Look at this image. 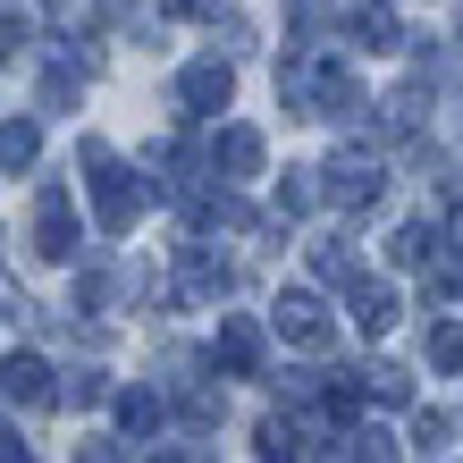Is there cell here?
Returning a JSON list of instances; mask_svg holds the SVG:
<instances>
[{"mask_svg":"<svg viewBox=\"0 0 463 463\" xmlns=\"http://www.w3.org/2000/svg\"><path fill=\"white\" fill-rule=\"evenodd\" d=\"M354 51H404L396 17H388V9H363V17H354Z\"/></svg>","mask_w":463,"mask_h":463,"instance_id":"cell-15","label":"cell"},{"mask_svg":"<svg viewBox=\"0 0 463 463\" xmlns=\"http://www.w3.org/2000/svg\"><path fill=\"white\" fill-rule=\"evenodd\" d=\"M363 388H371L379 404H404V396H413V379H404L396 363H371V371H363Z\"/></svg>","mask_w":463,"mask_h":463,"instance_id":"cell-16","label":"cell"},{"mask_svg":"<svg viewBox=\"0 0 463 463\" xmlns=\"http://www.w3.org/2000/svg\"><path fill=\"white\" fill-rule=\"evenodd\" d=\"M447 439V413H413V447H439Z\"/></svg>","mask_w":463,"mask_h":463,"instance_id":"cell-22","label":"cell"},{"mask_svg":"<svg viewBox=\"0 0 463 463\" xmlns=\"http://www.w3.org/2000/svg\"><path fill=\"white\" fill-rule=\"evenodd\" d=\"M304 439H295V421H261V463H295Z\"/></svg>","mask_w":463,"mask_h":463,"instance_id":"cell-17","label":"cell"},{"mask_svg":"<svg viewBox=\"0 0 463 463\" xmlns=\"http://www.w3.org/2000/svg\"><path fill=\"white\" fill-rule=\"evenodd\" d=\"M430 371H463V329H455V320L430 329Z\"/></svg>","mask_w":463,"mask_h":463,"instance_id":"cell-19","label":"cell"},{"mask_svg":"<svg viewBox=\"0 0 463 463\" xmlns=\"http://www.w3.org/2000/svg\"><path fill=\"white\" fill-rule=\"evenodd\" d=\"M269 320H279V337L304 345V354H329L337 345V320L320 312V295H279V312H269Z\"/></svg>","mask_w":463,"mask_h":463,"instance_id":"cell-4","label":"cell"},{"mask_svg":"<svg viewBox=\"0 0 463 463\" xmlns=\"http://www.w3.org/2000/svg\"><path fill=\"white\" fill-rule=\"evenodd\" d=\"M279 93L295 118H354L363 110V85H354V68L329 60V51H304V60L279 68Z\"/></svg>","mask_w":463,"mask_h":463,"instance_id":"cell-1","label":"cell"},{"mask_svg":"<svg viewBox=\"0 0 463 463\" xmlns=\"http://www.w3.org/2000/svg\"><path fill=\"white\" fill-rule=\"evenodd\" d=\"M34 160H43V127L9 118V127H0V169H34Z\"/></svg>","mask_w":463,"mask_h":463,"instance_id":"cell-13","label":"cell"},{"mask_svg":"<svg viewBox=\"0 0 463 463\" xmlns=\"http://www.w3.org/2000/svg\"><path fill=\"white\" fill-rule=\"evenodd\" d=\"M379 185H388V169H379V152H337L329 160V203H345V211H371L379 203Z\"/></svg>","mask_w":463,"mask_h":463,"instance_id":"cell-3","label":"cell"},{"mask_svg":"<svg viewBox=\"0 0 463 463\" xmlns=\"http://www.w3.org/2000/svg\"><path fill=\"white\" fill-rule=\"evenodd\" d=\"M60 396H68V404H101V396H110V379H101V371H68Z\"/></svg>","mask_w":463,"mask_h":463,"instance_id":"cell-20","label":"cell"},{"mask_svg":"<svg viewBox=\"0 0 463 463\" xmlns=\"http://www.w3.org/2000/svg\"><path fill=\"white\" fill-rule=\"evenodd\" d=\"M228 93H236V68L228 60H194V68L177 76V101H185V110H203V118L228 110Z\"/></svg>","mask_w":463,"mask_h":463,"instance_id":"cell-6","label":"cell"},{"mask_svg":"<svg viewBox=\"0 0 463 463\" xmlns=\"http://www.w3.org/2000/svg\"><path fill=\"white\" fill-rule=\"evenodd\" d=\"M169 9H177V17H220L228 0H169Z\"/></svg>","mask_w":463,"mask_h":463,"instance_id":"cell-23","label":"cell"},{"mask_svg":"<svg viewBox=\"0 0 463 463\" xmlns=\"http://www.w3.org/2000/svg\"><path fill=\"white\" fill-rule=\"evenodd\" d=\"M60 388H51V371H43V354H9L0 363V404H51Z\"/></svg>","mask_w":463,"mask_h":463,"instance_id":"cell-7","label":"cell"},{"mask_svg":"<svg viewBox=\"0 0 463 463\" xmlns=\"http://www.w3.org/2000/svg\"><path fill=\"white\" fill-rule=\"evenodd\" d=\"M0 463H34V455H25V439H17V430H0Z\"/></svg>","mask_w":463,"mask_h":463,"instance_id":"cell-24","label":"cell"},{"mask_svg":"<svg viewBox=\"0 0 463 463\" xmlns=\"http://www.w3.org/2000/svg\"><path fill=\"white\" fill-rule=\"evenodd\" d=\"M320 177H329V169H287V177H279V211H287V220H295V211H312L320 194H329Z\"/></svg>","mask_w":463,"mask_h":463,"instance_id":"cell-14","label":"cell"},{"mask_svg":"<svg viewBox=\"0 0 463 463\" xmlns=\"http://www.w3.org/2000/svg\"><path fill=\"white\" fill-rule=\"evenodd\" d=\"M211 169L253 177V169H261V135H253V127H220V135H211Z\"/></svg>","mask_w":463,"mask_h":463,"instance_id":"cell-10","label":"cell"},{"mask_svg":"<svg viewBox=\"0 0 463 463\" xmlns=\"http://www.w3.org/2000/svg\"><path fill=\"white\" fill-rule=\"evenodd\" d=\"M388 261H396V269L439 261V228H430V220H404V228H396V244H388Z\"/></svg>","mask_w":463,"mask_h":463,"instance_id":"cell-11","label":"cell"},{"mask_svg":"<svg viewBox=\"0 0 463 463\" xmlns=\"http://www.w3.org/2000/svg\"><path fill=\"white\" fill-rule=\"evenodd\" d=\"M118 421H127V430H160V396H152V388H127V396H118Z\"/></svg>","mask_w":463,"mask_h":463,"instance_id":"cell-18","label":"cell"},{"mask_svg":"<svg viewBox=\"0 0 463 463\" xmlns=\"http://www.w3.org/2000/svg\"><path fill=\"white\" fill-rule=\"evenodd\" d=\"M118 447H127V439H85V447H76V463H127Z\"/></svg>","mask_w":463,"mask_h":463,"instance_id":"cell-21","label":"cell"},{"mask_svg":"<svg viewBox=\"0 0 463 463\" xmlns=\"http://www.w3.org/2000/svg\"><path fill=\"white\" fill-rule=\"evenodd\" d=\"M220 363H228L236 379L261 363V329H253V320H220Z\"/></svg>","mask_w":463,"mask_h":463,"instance_id":"cell-12","label":"cell"},{"mask_svg":"<svg viewBox=\"0 0 463 463\" xmlns=\"http://www.w3.org/2000/svg\"><path fill=\"white\" fill-rule=\"evenodd\" d=\"M34 253L43 261H68L76 253V211H68L60 185H43V203H34Z\"/></svg>","mask_w":463,"mask_h":463,"instance_id":"cell-5","label":"cell"},{"mask_svg":"<svg viewBox=\"0 0 463 463\" xmlns=\"http://www.w3.org/2000/svg\"><path fill=\"white\" fill-rule=\"evenodd\" d=\"M76 160L93 169L85 185H93V220H101V236H127V228H135V211H144V194H152V177L118 169V160H110V144H85Z\"/></svg>","mask_w":463,"mask_h":463,"instance_id":"cell-2","label":"cell"},{"mask_svg":"<svg viewBox=\"0 0 463 463\" xmlns=\"http://www.w3.org/2000/svg\"><path fill=\"white\" fill-rule=\"evenodd\" d=\"M345 295H354V329H363V337H388V329H396V312H404V304H396V287H379V279H354Z\"/></svg>","mask_w":463,"mask_h":463,"instance_id":"cell-8","label":"cell"},{"mask_svg":"<svg viewBox=\"0 0 463 463\" xmlns=\"http://www.w3.org/2000/svg\"><path fill=\"white\" fill-rule=\"evenodd\" d=\"M152 463H211V447H177V455H152Z\"/></svg>","mask_w":463,"mask_h":463,"instance_id":"cell-25","label":"cell"},{"mask_svg":"<svg viewBox=\"0 0 463 463\" xmlns=\"http://www.w3.org/2000/svg\"><path fill=\"white\" fill-rule=\"evenodd\" d=\"M177 287H185V304H220V295H228V261H211L203 244H185V261H177Z\"/></svg>","mask_w":463,"mask_h":463,"instance_id":"cell-9","label":"cell"}]
</instances>
